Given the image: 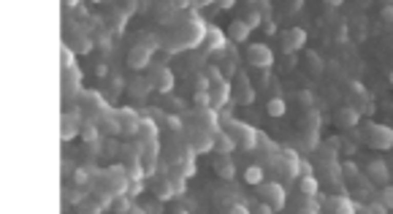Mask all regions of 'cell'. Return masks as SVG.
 I'll use <instances>...</instances> for the list:
<instances>
[{"label":"cell","instance_id":"cell-1","mask_svg":"<svg viewBox=\"0 0 393 214\" xmlns=\"http://www.w3.org/2000/svg\"><path fill=\"white\" fill-rule=\"evenodd\" d=\"M363 141H366L371 149L385 152V149L393 147V130L388 128V125H375V122H369L366 128H363Z\"/></svg>","mask_w":393,"mask_h":214},{"label":"cell","instance_id":"cell-2","mask_svg":"<svg viewBox=\"0 0 393 214\" xmlns=\"http://www.w3.org/2000/svg\"><path fill=\"white\" fill-rule=\"evenodd\" d=\"M258 196H261V201H266L274 211H280L285 206V198H287L282 184H277V182H261L258 184Z\"/></svg>","mask_w":393,"mask_h":214},{"label":"cell","instance_id":"cell-3","mask_svg":"<svg viewBox=\"0 0 393 214\" xmlns=\"http://www.w3.org/2000/svg\"><path fill=\"white\" fill-rule=\"evenodd\" d=\"M247 63H250L252 68L266 71V68L274 65V54H271V49H268L266 44H250V49H247Z\"/></svg>","mask_w":393,"mask_h":214},{"label":"cell","instance_id":"cell-4","mask_svg":"<svg viewBox=\"0 0 393 214\" xmlns=\"http://www.w3.org/2000/svg\"><path fill=\"white\" fill-rule=\"evenodd\" d=\"M304 46H306V33L301 27H287L282 33V52L285 54H296L299 49H304Z\"/></svg>","mask_w":393,"mask_h":214},{"label":"cell","instance_id":"cell-5","mask_svg":"<svg viewBox=\"0 0 393 214\" xmlns=\"http://www.w3.org/2000/svg\"><path fill=\"white\" fill-rule=\"evenodd\" d=\"M149 82H152V87H155L158 92H171V87H174V73H171V68L158 65V68H152Z\"/></svg>","mask_w":393,"mask_h":214},{"label":"cell","instance_id":"cell-6","mask_svg":"<svg viewBox=\"0 0 393 214\" xmlns=\"http://www.w3.org/2000/svg\"><path fill=\"white\" fill-rule=\"evenodd\" d=\"M333 120H337V125H339L342 130H350V128H356V125H358L361 114H358L356 106H342V109L337 111V116H333Z\"/></svg>","mask_w":393,"mask_h":214},{"label":"cell","instance_id":"cell-7","mask_svg":"<svg viewBox=\"0 0 393 214\" xmlns=\"http://www.w3.org/2000/svg\"><path fill=\"white\" fill-rule=\"evenodd\" d=\"M149 57H152V49H147V46H133V49L128 52V65L133 68V71H141V68L149 65Z\"/></svg>","mask_w":393,"mask_h":214},{"label":"cell","instance_id":"cell-8","mask_svg":"<svg viewBox=\"0 0 393 214\" xmlns=\"http://www.w3.org/2000/svg\"><path fill=\"white\" fill-rule=\"evenodd\" d=\"M250 30L252 27L247 25V19H233L231 27H228V38H231L233 44H244L247 38H250Z\"/></svg>","mask_w":393,"mask_h":214},{"label":"cell","instance_id":"cell-9","mask_svg":"<svg viewBox=\"0 0 393 214\" xmlns=\"http://www.w3.org/2000/svg\"><path fill=\"white\" fill-rule=\"evenodd\" d=\"M236 101L244 103V106H250L255 101V92H252V87H250V79H247L244 73L236 76Z\"/></svg>","mask_w":393,"mask_h":214},{"label":"cell","instance_id":"cell-10","mask_svg":"<svg viewBox=\"0 0 393 214\" xmlns=\"http://www.w3.org/2000/svg\"><path fill=\"white\" fill-rule=\"evenodd\" d=\"M214 171L220 179H233L236 177V165L233 160L228 158V154H220V158H214Z\"/></svg>","mask_w":393,"mask_h":214},{"label":"cell","instance_id":"cell-11","mask_svg":"<svg viewBox=\"0 0 393 214\" xmlns=\"http://www.w3.org/2000/svg\"><path fill=\"white\" fill-rule=\"evenodd\" d=\"M369 179L377 184H388V163L385 160H371L369 163Z\"/></svg>","mask_w":393,"mask_h":214},{"label":"cell","instance_id":"cell-12","mask_svg":"<svg viewBox=\"0 0 393 214\" xmlns=\"http://www.w3.org/2000/svg\"><path fill=\"white\" fill-rule=\"evenodd\" d=\"M212 135L209 133H204V130H198V133H193V149L198 152V154H204V152H209L212 149Z\"/></svg>","mask_w":393,"mask_h":214},{"label":"cell","instance_id":"cell-13","mask_svg":"<svg viewBox=\"0 0 393 214\" xmlns=\"http://www.w3.org/2000/svg\"><path fill=\"white\" fill-rule=\"evenodd\" d=\"M244 182L252 184V187H258V184L263 182V168H261V165H247V168H244Z\"/></svg>","mask_w":393,"mask_h":214},{"label":"cell","instance_id":"cell-14","mask_svg":"<svg viewBox=\"0 0 393 214\" xmlns=\"http://www.w3.org/2000/svg\"><path fill=\"white\" fill-rule=\"evenodd\" d=\"M266 111H268V116H285L287 114V103L282 98H271L266 103Z\"/></svg>","mask_w":393,"mask_h":214},{"label":"cell","instance_id":"cell-15","mask_svg":"<svg viewBox=\"0 0 393 214\" xmlns=\"http://www.w3.org/2000/svg\"><path fill=\"white\" fill-rule=\"evenodd\" d=\"M299 187H301V192H304L306 198H315V196H318V182L312 179V173H309V171H306V177L301 179Z\"/></svg>","mask_w":393,"mask_h":214},{"label":"cell","instance_id":"cell-16","mask_svg":"<svg viewBox=\"0 0 393 214\" xmlns=\"http://www.w3.org/2000/svg\"><path fill=\"white\" fill-rule=\"evenodd\" d=\"M63 141H71V139H76L79 135V130H76V122L73 120H68V116H63Z\"/></svg>","mask_w":393,"mask_h":214},{"label":"cell","instance_id":"cell-17","mask_svg":"<svg viewBox=\"0 0 393 214\" xmlns=\"http://www.w3.org/2000/svg\"><path fill=\"white\" fill-rule=\"evenodd\" d=\"M325 209H331V211H356V206H352L350 201H344V198H333L328 201V206Z\"/></svg>","mask_w":393,"mask_h":214},{"label":"cell","instance_id":"cell-18","mask_svg":"<svg viewBox=\"0 0 393 214\" xmlns=\"http://www.w3.org/2000/svg\"><path fill=\"white\" fill-rule=\"evenodd\" d=\"M149 90H155L149 79H136V82H133V95H139V98H144Z\"/></svg>","mask_w":393,"mask_h":214},{"label":"cell","instance_id":"cell-19","mask_svg":"<svg viewBox=\"0 0 393 214\" xmlns=\"http://www.w3.org/2000/svg\"><path fill=\"white\" fill-rule=\"evenodd\" d=\"M193 101H195V106H209V103H212V98H209V92H206V90L195 92V95H193Z\"/></svg>","mask_w":393,"mask_h":214},{"label":"cell","instance_id":"cell-20","mask_svg":"<svg viewBox=\"0 0 393 214\" xmlns=\"http://www.w3.org/2000/svg\"><path fill=\"white\" fill-rule=\"evenodd\" d=\"M380 19H382L385 25H393V6H385V8H382V11H380Z\"/></svg>","mask_w":393,"mask_h":214},{"label":"cell","instance_id":"cell-21","mask_svg":"<svg viewBox=\"0 0 393 214\" xmlns=\"http://www.w3.org/2000/svg\"><path fill=\"white\" fill-rule=\"evenodd\" d=\"M76 184H87V179H90V171L87 168H79V171H76Z\"/></svg>","mask_w":393,"mask_h":214},{"label":"cell","instance_id":"cell-22","mask_svg":"<svg viewBox=\"0 0 393 214\" xmlns=\"http://www.w3.org/2000/svg\"><path fill=\"white\" fill-rule=\"evenodd\" d=\"M382 201H385L388 209H393V187H385V190H382Z\"/></svg>","mask_w":393,"mask_h":214},{"label":"cell","instance_id":"cell-23","mask_svg":"<svg viewBox=\"0 0 393 214\" xmlns=\"http://www.w3.org/2000/svg\"><path fill=\"white\" fill-rule=\"evenodd\" d=\"M247 25H250V27H258V25H261V14H258V11H250V14H247Z\"/></svg>","mask_w":393,"mask_h":214},{"label":"cell","instance_id":"cell-24","mask_svg":"<svg viewBox=\"0 0 393 214\" xmlns=\"http://www.w3.org/2000/svg\"><path fill=\"white\" fill-rule=\"evenodd\" d=\"M366 211H377V214H385V211H388V206H385V203H369V206H366Z\"/></svg>","mask_w":393,"mask_h":214},{"label":"cell","instance_id":"cell-25","mask_svg":"<svg viewBox=\"0 0 393 214\" xmlns=\"http://www.w3.org/2000/svg\"><path fill=\"white\" fill-rule=\"evenodd\" d=\"M344 173H347V177H356V165H350V163H344Z\"/></svg>","mask_w":393,"mask_h":214},{"label":"cell","instance_id":"cell-26","mask_svg":"<svg viewBox=\"0 0 393 214\" xmlns=\"http://www.w3.org/2000/svg\"><path fill=\"white\" fill-rule=\"evenodd\" d=\"M114 209H117V211H125V209H128V203H125V201H120V203H114Z\"/></svg>","mask_w":393,"mask_h":214},{"label":"cell","instance_id":"cell-27","mask_svg":"<svg viewBox=\"0 0 393 214\" xmlns=\"http://www.w3.org/2000/svg\"><path fill=\"white\" fill-rule=\"evenodd\" d=\"M323 3H325V6H333V8H337V6H342V0H323Z\"/></svg>","mask_w":393,"mask_h":214},{"label":"cell","instance_id":"cell-28","mask_svg":"<svg viewBox=\"0 0 393 214\" xmlns=\"http://www.w3.org/2000/svg\"><path fill=\"white\" fill-rule=\"evenodd\" d=\"M388 82L393 84V71H388Z\"/></svg>","mask_w":393,"mask_h":214},{"label":"cell","instance_id":"cell-29","mask_svg":"<svg viewBox=\"0 0 393 214\" xmlns=\"http://www.w3.org/2000/svg\"><path fill=\"white\" fill-rule=\"evenodd\" d=\"M65 3H79V0H65Z\"/></svg>","mask_w":393,"mask_h":214}]
</instances>
